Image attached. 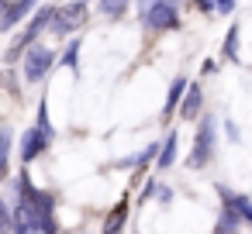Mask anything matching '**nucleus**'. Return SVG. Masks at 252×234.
<instances>
[{"label": "nucleus", "instance_id": "0eeeda50", "mask_svg": "<svg viewBox=\"0 0 252 234\" xmlns=\"http://www.w3.org/2000/svg\"><path fill=\"white\" fill-rule=\"evenodd\" d=\"M128 217H131V196L125 193L107 213H104V224H100V234H125L128 227Z\"/></svg>", "mask_w": 252, "mask_h": 234}, {"label": "nucleus", "instance_id": "6ab92c4d", "mask_svg": "<svg viewBox=\"0 0 252 234\" xmlns=\"http://www.w3.org/2000/svg\"><path fill=\"white\" fill-rule=\"evenodd\" d=\"M173 200H176L173 186H166V182L159 179V189H156V203H159V207H173Z\"/></svg>", "mask_w": 252, "mask_h": 234}, {"label": "nucleus", "instance_id": "423d86ee", "mask_svg": "<svg viewBox=\"0 0 252 234\" xmlns=\"http://www.w3.org/2000/svg\"><path fill=\"white\" fill-rule=\"evenodd\" d=\"M49 148H52V145H49V141L38 134V128L32 124V128L21 131V141H18V162H21V165H32V162L42 158Z\"/></svg>", "mask_w": 252, "mask_h": 234}, {"label": "nucleus", "instance_id": "f257e3e1", "mask_svg": "<svg viewBox=\"0 0 252 234\" xmlns=\"http://www.w3.org/2000/svg\"><path fill=\"white\" fill-rule=\"evenodd\" d=\"M135 18L145 35H169L183 28V0H135Z\"/></svg>", "mask_w": 252, "mask_h": 234}, {"label": "nucleus", "instance_id": "f8f14e48", "mask_svg": "<svg viewBox=\"0 0 252 234\" xmlns=\"http://www.w3.org/2000/svg\"><path fill=\"white\" fill-rule=\"evenodd\" d=\"M80 55H83V35L66 38L63 52H59V69H69L73 76H80Z\"/></svg>", "mask_w": 252, "mask_h": 234}, {"label": "nucleus", "instance_id": "1a4fd4ad", "mask_svg": "<svg viewBox=\"0 0 252 234\" xmlns=\"http://www.w3.org/2000/svg\"><path fill=\"white\" fill-rule=\"evenodd\" d=\"M187 86H190V79H187V76H173V83H169V90H166V100H162V124H169V121L176 117V110H180V104H183Z\"/></svg>", "mask_w": 252, "mask_h": 234}, {"label": "nucleus", "instance_id": "aec40b11", "mask_svg": "<svg viewBox=\"0 0 252 234\" xmlns=\"http://www.w3.org/2000/svg\"><path fill=\"white\" fill-rule=\"evenodd\" d=\"M235 7H238V0H214V11H218V18L235 14Z\"/></svg>", "mask_w": 252, "mask_h": 234}, {"label": "nucleus", "instance_id": "393cba45", "mask_svg": "<svg viewBox=\"0 0 252 234\" xmlns=\"http://www.w3.org/2000/svg\"><path fill=\"white\" fill-rule=\"evenodd\" d=\"M87 4H94V0H87Z\"/></svg>", "mask_w": 252, "mask_h": 234}, {"label": "nucleus", "instance_id": "a211bd4d", "mask_svg": "<svg viewBox=\"0 0 252 234\" xmlns=\"http://www.w3.org/2000/svg\"><path fill=\"white\" fill-rule=\"evenodd\" d=\"M221 134H224L231 145H242V131H238V124H235L231 117H224V121H221Z\"/></svg>", "mask_w": 252, "mask_h": 234}, {"label": "nucleus", "instance_id": "9b49d317", "mask_svg": "<svg viewBox=\"0 0 252 234\" xmlns=\"http://www.w3.org/2000/svg\"><path fill=\"white\" fill-rule=\"evenodd\" d=\"M221 59H224V62H231V66H238V62H242V25H238V21H231V25H228V31H224Z\"/></svg>", "mask_w": 252, "mask_h": 234}, {"label": "nucleus", "instance_id": "f3484780", "mask_svg": "<svg viewBox=\"0 0 252 234\" xmlns=\"http://www.w3.org/2000/svg\"><path fill=\"white\" fill-rule=\"evenodd\" d=\"M156 189H159V176H149V179L142 182V189H138V203H149V200H156Z\"/></svg>", "mask_w": 252, "mask_h": 234}, {"label": "nucleus", "instance_id": "4be33fe9", "mask_svg": "<svg viewBox=\"0 0 252 234\" xmlns=\"http://www.w3.org/2000/svg\"><path fill=\"white\" fill-rule=\"evenodd\" d=\"M218 73V59H204L200 62V76H214Z\"/></svg>", "mask_w": 252, "mask_h": 234}, {"label": "nucleus", "instance_id": "2eb2a0df", "mask_svg": "<svg viewBox=\"0 0 252 234\" xmlns=\"http://www.w3.org/2000/svg\"><path fill=\"white\" fill-rule=\"evenodd\" d=\"M35 128H38V134L49 145L56 141V128H52V117H49V100H38V107H35Z\"/></svg>", "mask_w": 252, "mask_h": 234}, {"label": "nucleus", "instance_id": "5701e85b", "mask_svg": "<svg viewBox=\"0 0 252 234\" xmlns=\"http://www.w3.org/2000/svg\"><path fill=\"white\" fill-rule=\"evenodd\" d=\"M4 11H7V4H4V0H0V18H4Z\"/></svg>", "mask_w": 252, "mask_h": 234}, {"label": "nucleus", "instance_id": "7ed1b4c3", "mask_svg": "<svg viewBox=\"0 0 252 234\" xmlns=\"http://www.w3.org/2000/svg\"><path fill=\"white\" fill-rule=\"evenodd\" d=\"M56 69H59V52H56L49 42H35V45L21 55V62H18L21 83H28V86H42V83H49Z\"/></svg>", "mask_w": 252, "mask_h": 234}, {"label": "nucleus", "instance_id": "6e6552de", "mask_svg": "<svg viewBox=\"0 0 252 234\" xmlns=\"http://www.w3.org/2000/svg\"><path fill=\"white\" fill-rule=\"evenodd\" d=\"M176 162H180V131L169 128L166 138H162V148H159V158H156L152 169H156V176H159V172H169Z\"/></svg>", "mask_w": 252, "mask_h": 234}, {"label": "nucleus", "instance_id": "a878e982", "mask_svg": "<svg viewBox=\"0 0 252 234\" xmlns=\"http://www.w3.org/2000/svg\"><path fill=\"white\" fill-rule=\"evenodd\" d=\"M131 234H138V231H131Z\"/></svg>", "mask_w": 252, "mask_h": 234}, {"label": "nucleus", "instance_id": "f03ea898", "mask_svg": "<svg viewBox=\"0 0 252 234\" xmlns=\"http://www.w3.org/2000/svg\"><path fill=\"white\" fill-rule=\"evenodd\" d=\"M218 134H221V121L204 110L200 121H197V131H193L190 155H187V169H190V172H204V169L218 158Z\"/></svg>", "mask_w": 252, "mask_h": 234}, {"label": "nucleus", "instance_id": "b1692460", "mask_svg": "<svg viewBox=\"0 0 252 234\" xmlns=\"http://www.w3.org/2000/svg\"><path fill=\"white\" fill-rule=\"evenodd\" d=\"M4 4H18V0H4Z\"/></svg>", "mask_w": 252, "mask_h": 234}, {"label": "nucleus", "instance_id": "39448f33", "mask_svg": "<svg viewBox=\"0 0 252 234\" xmlns=\"http://www.w3.org/2000/svg\"><path fill=\"white\" fill-rule=\"evenodd\" d=\"M204 83L200 79H190V86H187V93H183V104H180V110H176V117L183 121V124H193V121H200V114H204Z\"/></svg>", "mask_w": 252, "mask_h": 234}, {"label": "nucleus", "instance_id": "4468645a", "mask_svg": "<svg viewBox=\"0 0 252 234\" xmlns=\"http://www.w3.org/2000/svg\"><path fill=\"white\" fill-rule=\"evenodd\" d=\"M11 155H14V128L0 124V179H11Z\"/></svg>", "mask_w": 252, "mask_h": 234}, {"label": "nucleus", "instance_id": "ddd939ff", "mask_svg": "<svg viewBox=\"0 0 252 234\" xmlns=\"http://www.w3.org/2000/svg\"><path fill=\"white\" fill-rule=\"evenodd\" d=\"M242 231H245V220L231 207H218V217H214L211 234H242Z\"/></svg>", "mask_w": 252, "mask_h": 234}, {"label": "nucleus", "instance_id": "412c9836", "mask_svg": "<svg viewBox=\"0 0 252 234\" xmlns=\"http://www.w3.org/2000/svg\"><path fill=\"white\" fill-rule=\"evenodd\" d=\"M193 11H200L204 18H218V11H214V0H193Z\"/></svg>", "mask_w": 252, "mask_h": 234}, {"label": "nucleus", "instance_id": "dca6fc26", "mask_svg": "<svg viewBox=\"0 0 252 234\" xmlns=\"http://www.w3.org/2000/svg\"><path fill=\"white\" fill-rule=\"evenodd\" d=\"M14 231V213H11V200L0 193V234H11Z\"/></svg>", "mask_w": 252, "mask_h": 234}, {"label": "nucleus", "instance_id": "20e7f679", "mask_svg": "<svg viewBox=\"0 0 252 234\" xmlns=\"http://www.w3.org/2000/svg\"><path fill=\"white\" fill-rule=\"evenodd\" d=\"M94 18V7L87 4V0H63V4L56 7V21H52V38L66 42L73 35H80Z\"/></svg>", "mask_w": 252, "mask_h": 234}, {"label": "nucleus", "instance_id": "9d476101", "mask_svg": "<svg viewBox=\"0 0 252 234\" xmlns=\"http://www.w3.org/2000/svg\"><path fill=\"white\" fill-rule=\"evenodd\" d=\"M131 4L135 0H94V14L100 18V21H125L128 14H131Z\"/></svg>", "mask_w": 252, "mask_h": 234}]
</instances>
